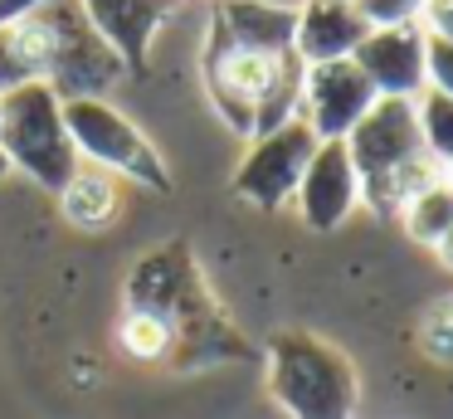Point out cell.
Returning <instances> with one entry per match:
<instances>
[{"instance_id":"cell-1","label":"cell","mask_w":453,"mask_h":419,"mask_svg":"<svg viewBox=\"0 0 453 419\" xmlns=\"http://www.w3.org/2000/svg\"><path fill=\"white\" fill-rule=\"evenodd\" d=\"M122 302H127V312H151V317H161L171 327L166 366H176V370L254 356L249 341L234 331V322L219 312L215 292L205 288V273L190 259L186 244H166V249L137 259V268L127 273Z\"/></svg>"},{"instance_id":"cell-2","label":"cell","mask_w":453,"mask_h":419,"mask_svg":"<svg viewBox=\"0 0 453 419\" xmlns=\"http://www.w3.org/2000/svg\"><path fill=\"white\" fill-rule=\"evenodd\" d=\"M15 29H20V44L30 54L35 74L64 103H73V97H108V88L127 78V64L93 29L83 0H50L35 15H25Z\"/></svg>"},{"instance_id":"cell-3","label":"cell","mask_w":453,"mask_h":419,"mask_svg":"<svg viewBox=\"0 0 453 419\" xmlns=\"http://www.w3.org/2000/svg\"><path fill=\"white\" fill-rule=\"evenodd\" d=\"M268 395L288 419H356L361 380L342 346L317 331H278L268 341Z\"/></svg>"},{"instance_id":"cell-4","label":"cell","mask_w":453,"mask_h":419,"mask_svg":"<svg viewBox=\"0 0 453 419\" xmlns=\"http://www.w3.org/2000/svg\"><path fill=\"white\" fill-rule=\"evenodd\" d=\"M0 151L11 156V166H20L30 181H40L54 195L83 166L79 146L69 136V122H64V97L44 78L20 83L0 97Z\"/></svg>"},{"instance_id":"cell-5","label":"cell","mask_w":453,"mask_h":419,"mask_svg":"<svg viewBox=\"0 0 453 419\" xmlns=\"http://www.w3.org/2000/svg\"><path fill=\"white\" fill-rule=\"evenodd\" d=\"M64 122H69V136L79 146V156L88 166H103L112 175H127V181L147 185V190H171V171L166 156L147 142L137 122H132L122 107H112L108 97H73L64 103Z\"/></svg>"},{"instance_id":"cell-6","label":"cell","mask_w":453,"mask_h":419,"mask_svg":"<svg viewBox=\"0 0 453 419\" xmlns=\"http://www.w3.org/2000/svg\"><path fill=\"white\" fill-rule=\"evenodd\" d=\"M312 151H317V136L303 117L278 127V132H268V136H254L244 161H239V171H234V195L258 205V210L288 205L297 195V185H303Z\"/></svg>"},{"instance_id":"cell-7","label":"cell","mask_w":453,"mask_h":419,"mask_svg":"<svg viewBox=\"0 0 453 419\" xmlns=\"http://www.w3.org/2000/svg\"><path fill=\"white\" fill-rule=\"evenodd\" d=\"M268 68H273L268 54H249V49L229 44V35L219 25H210L205 54H200V78H205V93L215 103V113L239 136H254V103L268 83Z\"/></svg>"},{"instance_id":"cell-8","label":"cell","mask_w":453,"mask_h":419,"mask_svg":"<svg viewBox=\"0 0 453 419\" xmlns=\"http://www.w3.org/2000/svg\"><path fill=\"white\" fill-rule=\"evenodd\" d=\"M375 103H380V93L361 74V64L356 58H332V64H307L303 113L297 117L312 127L317 142H346Z\"/></svg>"},{"instance_id":"cell-9","label":"cell","mask_w":453,"mask_h":419,"mask_svg":"<svg viewBox=\"0 0 453 419\" xmlns=\"http://www.w3.org/2000/svg\"><path fill=\"white\" fill-rule=\"evenodd\" d=\"M346 151H351L361 181L365 175H380V171H395V166H404V161L429 156L424 132H419V107H414V97H380V103L356 122V132L346 136Z\"/></svg>"},{"instance_id":"cell-10","label":"cell","mask_w":453,"mask_h":419,"mask_svg":"<svg viewBox=\"0 0 453 419\" xmlns=\"http://www.w3.org/2000/svg\"><path fill=\"white\" fill-rule=\"evenodd\" d=\"M351 58L380 97H419L429 88V29L424 25L371 29Z\"/></svg>"},{"instance_id":"cell-11","label":"cell","mask_w":453,"mask_h":419,"mask_svg":"<svg viewBox=\"0 0 453 419\" xmlns=\"http://www.w3.org/2000/svg\"><path fill=\"white\" fill-rule=\"evenodd\" d=\"M297 210H303L307 229H336L346 214L361 205V171H356L346 142H317L312 161H307V175L297 185Z\"/></svg>"},{"instance_id":"cell-12","label":"cell","mask_w":453,"mask_h":419,"mask_svg":"<svg viewBox=\"0 0 453 419\" xmlns=\"http://www.w3.org/2000/svg\"><path fill=\"white\" fill-rule=\"evenodd\" d=\"M93 29L118 49V58L127 64V74H142L151 58V39L171 19L176 0H83Z\"/></svg>"},{"instance_id":"cell-13","label":"cell","mask_w":453,"mask_h":419,"mask_svg":"<svg viewBox=\"0 0 453 419\" xmlns=\"http://www.w3.org/2000/svg\"><path fill=\"white\" fill-rule=\"evenodd\" d=\"M365 35H371V25H365V15L356 10V0H303V5H297L293 49H297L303 64L351 58Z\"/></svg>"},{"instance_id":"cell-14","label":"cell","mask_w":453,"mask_h":419,"mask_svg":"<svg viewBox=\"0 0 453 419\" xmlns=\"http://www.w3.org/2000/svg\"><path fill=\"white\" fill-rule=\"evenodd\" d=\"M210 25H219L229 35V44L249 49V54H288L297 35V10L278 5V0H215Z\"/></svg>"},{"instance_id":"cell-15","label":"cell","mask_w":453,"mask_h":419,"mask_svg":"<svg viewBox=\"0 0 453 419\" xmlns=\"http://www.w3.org/2000/svg\"><path fill=\"white\" fill-rule=\"evenodd\" d=\"M59 210L73 229H88V234H103L112 220L122 214V190H118V175L103 171V166H88L83 161L79 171L64 181L59 190Z\"/></svg>"},{"instance_id":"cell-16","label":"cell","mask_w":453,"mask_h":419,"mask_svg":"<svg viewBox=\"0 0 453 419\" xmlns=\"http://www.w3.org/2000/svg\"><path fill=\"white\" fill-rule=\"evenodd\" d=\"M303 83H307V64L297 58V49L293 54H278L273 68H268L264 93L254 103V136H268L278 127L297 122V113H303Z\"/></svg>"},{"instance_id":"cell-17","label":"cell","mask_w":453,"mask_h":419,"mask_svg":"<svg viewBox=\"0 0 453 419\" xmlns=\"http://www.w3.org/2000/svg\"><path fill=\"white\" fill-rule=\"evenodd\" d=\"M439 175H443V166L434 161V156L404 161V166H395V171H380V175H365V181H361V205H371L380 220H400L404 205H410L429 181H439Z\"/></svg>"},{"instance_id":"cell-18","label":"cell","mask_w":453,"mask_h":419,"mask_svg":"<svg viewBox=\"0 0 453 419\" xmlns=\"http://www.w3.org/2000/svg\"><path fill=\"white\" fill-rule=\"evenodd\" d=\"M400 224H404V234H410L414 244L439 249V239L453 229V181H449V175H439V181L424 185V190L404 205Z\"/></svg>"},{"instance_id":"cell-19","label":"cell","mask_w":453,"mask_h":419,"mask_svg":"<svg viewBox=\"0 0 453 419\" xmlns=\"http://www.w3.org/2000/svg\"><path fill=\"white\" fill-rule=\"evenodd\" d=\"M414 107H419V132H424L429 156L439 166H449L453 161V97L439 93V88H424L414 97Z\"/></svg>"},{"instance_id":"cell-20","label":"cell","mask_w":453,"mask_h":419,"mask_svg":"<svg viewBox=\"0 0 453 419\" xmlns=\"http://www.w3.org/2000/svg\"><path fill=\"white\" fill-rule=\"evenodd\" d=\"M419 346H424V356H429V361L453 366V292H449V298H439L429 312H424Z\"/></svg>"},{"instance_id":"cell-21","label":"cell","mask_w":453,"mask_h":419,"mask_svg":"<svg viewBox=\"0 0 453 419\" xmlns=\"http://www.w3.org/2000/svg\"><path fill=\"white\" fill-rule=\"evenodd\" d=\"M35 64H30V54H25V44H20V29L15 25H0V97L11 93V88H20V83H35Z\"/></svg>"},{"instance_id":"cell-22","label":"cell","mask_w":453,"mask_h":419,"mask_svg":"<svg viewBox=\"0 0 453 419\" xmlns=\"http://www.w3.org/2000/svg\"><path fill=\"white\" fill-rule=\"evenodd\" d=\"M429 0H356V10L365 15L371 29H390V25H419Z\"/></svg>"},{"instance_id":"cell-23","label":"cell","mask_w":453,"mask_h":419,"mask_svg":"<svg viewBox=\"0 0 453 419\" xmlns=\"http://www.w3.org/2000/svg\"><path fill=\"white\" fill-rule=\"evenodd\" d=\"M429 88L453 97V39H434L429 35Z\"/></svg>"},{"instance_id":"cell-24","label":"cell","mask_w":453,"mask_h":419,"mask_svg":"<svg viewBox=\"0 0 453 419\" xmlns=\"http://www.w3.org/2000/svg\"><path fill=\"white\" fill-rule=\"evenodd\" d=\"M424 29L434 39H453V0H429L424 5Z\"/></svg>"},{"instance_id":"cell-25","label":"cell","mask_w":453,"mask_h":419,"mask_svg":"<svg viewBox=\"0 0 453 419\" xmlns=\"http://www.w3.org/2000/svg\"><path fill=\"white\" fill-rule=\"evenodd\" d=\"M40 5H50V0H0V25H20V19L35 15Z\"/></svg>"},{"instance_id":"cell-26","label":"cell","mask_w":453,"mask_h":419,"mask_svg":"<svg viewBox=\"0 0 453 419\" xmlns=\"http://www.w3.org/2000/svg\"><path fill=\"white\" fill-rule=\"evenodd\" d=\"M434 253H439V259H443V268H453V229H449V234H443V239H439V249H434Z\"/></svg>"},{"instance_id":"cell-27","label":"cell","mask_w":453,"mask_h":419,"mask_svg":"<svg viewBox=\"0 0 453 419\" xmlns=\"http://www.w3.org/2000/svg\"><path fill=\"white\" fill-rule=\"evenodd\" d=\"M5 171H15V166H11V156L0 151V175H5Z\"/></svg>"},{"instance_id":"cell-28","label":"cell","mask_w":453,"mask_h":419,"mask_svg":"<svg viewBox=\"0 0 453 419\" xmlns=\"http://www.w3.org/2000/svg\"><path fill=\"white\" fill-rule=\"evenodd\" d=\"M443 175H449V181H453V161H449V166H443Z\"/></svg>"}]
</instances>
